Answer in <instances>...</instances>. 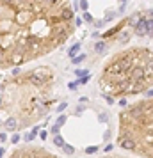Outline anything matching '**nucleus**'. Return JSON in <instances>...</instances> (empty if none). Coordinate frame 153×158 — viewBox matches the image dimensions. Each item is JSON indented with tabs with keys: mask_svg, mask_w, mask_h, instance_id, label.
I'll return each mask as SVG.
<instances>
[{
	"mask_svg": "<svg viewBox=\"0 0 153 158\" xmlns=\"http://www.w3.org/2000/svg\"><path fill=\"white\" fill-rule=\"evenodd\" d=\"M70 0H0V71L59 48L75 25Z\"/></svg>",
	"mask_w": 153,
	"mask_h": 158,
	"instance_id": "obj_1",
	"label": "nucleus"
},
{
	"mask_svg": "<svg viewBox=\"0 0 153 158\" xmlns=\"http://www.w3.org/2000/svg\"><path fill=\"white\" fill-rule=\"evenodd\" d=\"M55 71L50 66L14 71L0 82V128L21 131L43 117L55 101Z\"/></svg>",
	"mask_w": 153,
	"mask_h": 158,
	"instance_id": "obj_2",
	"label": "nucleus"
},
{
	"mask_svg": "<svg viewBox=\"0 0 153 158\" xmlns=\"http://www.w3.org/2000/svg\"><path fill=\"white\" fill-rule=\"evenodd\" d=\"M43 154H47V156H52V153L45 151V149H14L13 153H9V156H43Z\"/></svg>",
	"mask_w": 153,
	"mask_h": 158,
	"instance_id": "obj_3",
	"label": "nucleus"
},
{
	"mask_svg": "<svg viewBox=\"0 0 153 158\" xmlns=\"http://www.w3.org/2000/svg\"><path fill=\"white\" fill-rule=\"evenodd\" d=\"M119 146L126 151H137V142L132 137H119Z\"/></svg>",
	"mask_w": 153,
	"mask_h": 158,
	"instance_id": "obj_4",
	"label": "nucleus"
},
{
	"mask_svg": "<svg viewBox=\"0 0 153 158\" xmlns=\"http://www.w3.org/2000/svg\"><path fill=\"white\" fill-rule=\"evenodd\" d=\"M134 32H135V36H139V37L148 36V20H146V18H141V20H139V23H137V27L134 29Z\"/></svg>",
	"mask_w": 153,
	"mask_h": 158,
	"instance_id": "obj_5",
	"label": "nucleus"
},
{
	"mask_svg": "<svg viewBox=\"0 0 153 158\" xmlns=\"http://www.w3.org/2000/svg\"><path fill=\"white\" fill-rule=\"evenodd\" d=\"M130 36H132L130 29H121V30L116 34V41H118V43H126V41L130 39Z\"/></svg>",
	"mask_w": 153,
	"mask_h": 158,
	"instance_id": "obj_6",
	"label": "nucleus"
},
{
	"mask_svg": "<svg viewBox=\"0 0 153 158\" xmlns=\"http://www.w3.org/2000/svg\"><path fill=\"white\" fill-rule=\"evenodd\" d=\"M125 23H126V20H123L121 23H118V25H116L114 29H111L109 32H105V34H103V37H112V36H116V34H118V32H119V30H121V29L125 27Z\"/></svg>",
	"mask_w": 153,
	"mask_h": 158,
	"instance_id": "obj_7",
	"label": "nucleus"
},
{
	"mask_svg": "<svg viewBox=\"0 0 153 158\" xmlns=\"http://www.w3.org/2000/svg\"><path fill=\"white\" fill-rule=\"evenodd\" d=\"M139 20H141V14H132L128 20H126V23H128V27L130 29H135L137 27V23H139Z\"/></svg>",
	"mask_w": 153,
	"mask_h": 158,
	"instance_id": "obj_8",
	"label": "nucleus"
},
{
	"mask_svg": "<svg viewBox=\"0 0 153 158\" xmlns=\"http://www.w3.org/2000/svg\"><path fill=\"white\" fill-rule=\"evenodd\" d=\"M144 70H146L148 78H149V80H153V57H149V60H148V62H146V66H144Z\"/></svg>",
	"mask_w": 153,
	"mask_h": 158,
	"instance_id": "obj_9",
	"label": "nucleus"
},
{
	"mask_svg": "<svg viewBox=\"0 0 153 158\" xmlns=\"http://www.w3.org/2000/svg\"><path fill=\"white\" fill-rule=\"evenodd\" d=\"M142 142H144V146H153V131H144Z\"/></svg>",
	"mask_w": 153,
	"mask_h": 158,
	"instance_id": "obj_10",
	"label": "nucleus"
},
{
	"mask_svg": "<svg viewBox=\"0 0 153 158\" xmlns=\"http://www.w3.org/2000/svg\"><path fill=\"white\" fill-rule=\"evenodd\" d=\"M105 48H107V44H105L103 41H98V43L94 44V52H96V53H103Z\"/></svg>",
	"mask_w": 153,
	"mask_h": 158,
	"instance_id": "obj_11",
	"label": "nucleus"
},
{
	"mask_svg": "<svg viewBox=\"0 0 153 158\" xmlns=\"http://www.w3.org/2000/svg\"><path fill=\"white\" fill-rule=\"evenodd\" d=\"M148 36H151V37H153V18H149V20H148Z\"/></svg>",
	"mask_w": 153,
	"mask_h": 158,
	"instance_id": "obj_12",
	"label": "nucleus"
},
{
	"mask_svg": "<svg viewBox=\"0 0 153 158\" xmlns=\"http://www.w3.org/2000/svg\"><path fill=\"white\" fill-rule=\"evenodd\" d=\"M84 21H87V23H93V16L87 13V11L84 13Z\"/></svg>",
	"mask_w": 153,
	"mask_h": 158,
	"instance_id": "obj_13",
	"label": "nucleus"
},
{
	"mask_svg": "<svg viewBox=\"0 0 153 158\" xmlns=\"http://www.w3.org/2000/svg\"><path fill=\"white\" fill-rule=\"evenodd\" d=\"M78 50H80V44H73V48H71V50H70V55H71V57H73V55H75V53H77V52H78Z\"/></svg>",
	"mask_w": 153,
	"mask_h": 158,
	"instance_id": "obj_14",
	"label": "nucleus"
},
{
	"mask_svg": "<svg viewBox=\"0 0 153 158\" xmlns=\"http://www.w3.org/2000/svg\"><path fill=\"white\" fill-rule=\"evenodd\" d=\"M54 140H55V144H57V146H61V147L64 146V140H62V137H61V135H57V137H55Z\"/></svg>",
	"mask_w": 153,
	"mask_h": 158,
	"instance_id": "obj_15",
	"label": "nucleus"
},
{
	"mask_svg": "<svg viewBox=\"0 0 153 158\" xmlns=\"http://www.w3.org/2000/svg\"><path fill=\"white\" fill-rule=\"evenodd\" d=\"M84 59H85V55H78V57H73V62H75V64H80V62H82Z\"/></svg>",
	"mask_w": 153,
	"mask_h": 158,
	"instance_id": "obj_16",
	"label": "nucleus"
},
{
	"mask_svg": "<svg viewBox=\"0 0 153 158\" xmlns=\"http://www.w3.org/2000/svg\"><path fill=\"white\" fill-rule=\"evenodd\" d=\"M96 151H98V146H91V147L85 149V153H89V154H91V153H96Z\"/></svg>",
	"mask_w": 153,
	"mask_h": 158,
	"instance_id": "obj_17",
	"label": "nucleus"
},
{
	"mask_svg": "<svg viewBox=\"0 0 153 158\" xmlns=\"http://www.w3.org/2000/svg\"><path fill=\"white\" fill-rule=\"evenodd\" d=\"M62 147H64V151H66V153H73V147H71L70 144H64Z\"/></svg>",
	"mask_w": 153,
	"mask_h": 158,
	"instance_id": "obj_18",
	"label": "nucleus"
},
{
	"mask_svg": "<svg viewBox=\"0 0 153 158\" xmlns=\"http://www.w3.org/2000/svg\"><path fill=\"white\" fill-rule=\"evenodd\" d=\"M146 98H153V89H146Z\"/></svg>",
	"mask_w": 153,
	"mask_h": 158,
	"instance_id": "obj_19",
	"label": "nucleus"
},
{
	"mask_svg": "<svg viewBox=\"0 0 153 158\" xmlns=\"http://www.w3.org/2000/svg\"><path fill=\"white\" fill-rule=\"evenodd\" d=\"M80 7H82V9H84V11H85V9H87V2H85V0H82V2H80Z\"/></svg>",
	"mask_w": 153,
	"mask_h": 158,
	"instance_id": "obj_20",
	"label": "nucleus"
},
{
	"mask_svg": "<svg viewBox=\"0 0 153 158\" xmlns=\"http://www.w3.org/2000/svg\"><path fill=\"white\" fill-rule=\"evenodd\" d=\"M112 147H114L112 144H107V146H105V151H107V153H109V151H112Z\"/></svg>",
	"mask_w": 153,
	"mask_h": 158,
	"instance_id": "obj_21",
	"label": "nucleus"
},
{
	"mask_svg": "<svg viewBox=\"0 0 153 158\" xmlns=\"http://www.w3.org/2000/svg\"><path fill=\"white\" fill-rule=\"evenodd\" d=\"M119 105H121V107H126V100H125V98H121V100H119Z\"/></svg>",
	"mask_w": 153,
	"mask_h": 158,
	"instance_id": "obj_22",
	"label": "nucleus"
},
{
	"mask_svg": "<svg viewBox=\"0 0 153 158\" xmlns=\"http://www.w3.org/2000/svg\"><path fill=\"white\" fill-rule=\"evenodd\" d=\"M100 121H103V123H107V114H102V116H100Z\"/></svg>",
	"mask_w": 153,
	"mask_h": 158,
	"instance_id": "obj_23",
	"label": "nucleus"
},
{
	"mask_svg": "<svg viewBox=\"0 0 153 158\" xmlns=\"http://www.w3.org/2000/svg\"><path fill=\"white\" fill-rule=\"evenodd\" d=\"M103 139H105V140H109V139H111V131H107V133L103 135Z\"/></svg>",
	"mask_w": 153,
	"mask_h": 158,
	"instance_id": "obj_24",
	"label": "nucleus"
},
{
	"mask_svg": "<svg viewBox=\"0 0 153 158\" xmlns=\"http://www.w3.org/2000/svg\"><path fill=\"white\" fill-rule=\"evenodd\" d=\"M146 14H148V16H153V9H149V11H148Z\"/></svg>",
	"mask_w": 153,
	"mask_h": 158,
	"instance_id": "obj_25",
	"label": "nucleus"
},
{
	"mask_svg": "<svg viewBox=\"0 0 153 158\" xmlns=\"http://www.w3.org/2000/svg\"><path fill=\"white\" fill-rule=\"evenodd\" d=\"M119 4H121V6H125V4H126V0H119Z\"/></svg>",
	"mask_w": 153,
	"mask_h": 158,
	"instance_id": "obj_26",
	"label": "nucleus"
}]
</instances>
